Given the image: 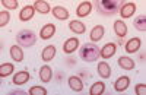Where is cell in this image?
Listing matches in <instances>:
<instances>
[{
    "instance_id": "30",
    "label": "cell",
    "mask_w": 146,
    "mask_h": 95,
    "mask_svg": "<svg viewBox=\"0 0 146 95\" xmlns=\"http://www.w3.org/2000/svg\"><path fill=\"white\" fill-rule=\"evenodd\" d=\"M135 92H136L137 95H145V94H146V85H145V84H137V85L135 86Z\"/></svg>"
},
{
    "instance_id": "19",
    "label": "cell",
    "mask_w": 146,
    "mask_h": 95,
    "mask_svg": "<svg viewBox=\"0 0 146 95\" xmlns=\"http://www.w3.org/2000/svg\"><path fill=\"white\" fill-rule=\"evenodd\" d=\"M51 78H53V70H51V67H50V66H42V67L40 69V79L47 84V82L51 80Z\"/></svg>"
},
{
    "instance_id": "13",
    "label": "cell",
    "mask_w": 146,
    "mask_h": 95,
    "mask_svg": "<svg viewBox=\"0 0 146 95\" xmlns=\"http://www.w3.org/2000/svg\"><path fill=\"white\" fill-rule=\"evenodd\" d=\"M69 29L72 32H75V34H83L85 31H86V25L82 23L80 21H72L69 23Z\"/></svg>"
},
{
    "instance_id": "27",
    "label": "cell",
    "mask_w": 146,
    "mask_h": 95,
    "mask_svg": "<svg viewBox=\"0 0 146 95\" xmlns=\"http://www.w3.org/2000/svg\"><path fill=\"white\" fill-rule=\"evenodd\" d=\"M9 19H10V15H9V12L7 10H2L0 12V27H6L7 23H9Z\"/></svg>"
},
{
    "instance_id": "2",
    "label": "cell",
    "mask_w": 146,
    "mask_h": 95,
    "mask_svg": "<svg viewBox=\"0 0 146 95\" xmlns=\"http://www.w3.org/2000/svg\"><path fill=\"white\" fill-rule=\"evenodd\" d=\"M16 41L19 45L22 47H31L35 44L36 41V35L31 31V29H22L21 32H18L16 35Z\"/></svg>"
},
{
    "instance_id": "3",
    "label": "cell",
    "mask_w": 146,
    "mask_h": 95,
    "mask_svg": "<svg viewBox=\"0 0 146 95\" xmlns=\"http://www.w3.org/2000/svg\"><path fill=\"white\" fill-rule=\"evenodd\" d=\"M98 10L104 15H114L120 10V2H117V0H101L98 3Z\"/></svg>"
},
{
    "instance_id": "31",
    "label": "cell",
    "mask_w": 146,
    "mask_h": 95,
    "mask_svg": "<svg viewBox=\"0 0 146 95\" xmlns=\"http://www.w3.org/2000/svg\"><path fill=\"white\" fill-rule=\"evenodd\" d=\"M9 95H27V92H25V91H18V89H16V91H10Z\"/></svg>"
},
{
    "instance_id": "6",
    "label": "cell",
    "mask_w": 146,
    "mask_h": 95,
    "mask_svg": "<svg viewBox=\"0 0 146 95\" xmlns=\"http://www.w3.org/2000/svg\"><path fill=\"white\" fill-rule=\"evenodd\" d=\"M136 10L135 3H124L123 6H120V16L121 18H131V15Z\"/></svg>"
},
{
    "instance_id": "15",
    "label": "cell",
    "mask_w": 146,
    "mask_h": 95,
    "mask_svg": "<svg viewBox=\"0 0 146 95\" xmlns=\"http://www.w3.org/2000/svg\"><path fill=\"white\" fill-rule=\"evenodd\" d=\"M54 56H56V47H54V45H47V47H44L42 54H41V57H42V60H44V62H50V60H53Z\"/></svg>"
},
{
    "instance_id": "12",
    "label": "cell",
    "mask_w": 146,
    "mask_h": 95,
    "mask_svg": "<svg viewBox=\"0 0 146 95\" xmlns=\"http://www.w3.org/2000/svg\"><path fill=\"white\" fill-rule=\"evenodd\" d=\"M69 86L72 91L75 92H80L83 89V82L78 78V76H70L69 78Z\"/></svg>"
},
{
    "instance_id": "26",
    "label": "cell",
    "mask_w": 146,
    "mask_h": 95,
    "mask_svg": "<svg viewBox=\"0 0 146 95\" xmlns=\"http://www.w3.org/2000/svg\"><path fill=\"white\" fill-rule=\"evenodd\" d=\"M135 28L137 31H142V32L146 31V18L145 16H139L135 19Z\"/></svg>"
},
{
    "instance_id": "20",
    "label": "cell",
    "mask_w": 146,
    "mask_h": 95,
    "mask_svg": "<svg viewBox=\"0 0 146 95\" xmlns=\"http://www.w3.org/2000/svg\"><path fill=\"white\" fill-rule=\"evenodd\" d=\"M34 9L38 10V13H48L50 12V5H48L47 2H44V0H36V2H34Z\"/></svg>"
},
{
    "instance_id": "4",
    "label": "cell",
    "mask_w": 146,
    "mask_h": 95,
    "mask_svg": "<svg viewBox=\"0 0 146 95\" xmlns=\"http://www.w3.org/2000/svg\"><path fill=\"white\" fill-rule=\"evenodd\" d=\"M130 85V78L129 76H120L115 82H114V89L117 92H123L129 88Z\"/></svg>"
},
{
    "instance_id": "28",
    "label": "cell",
    "mask_w": 146,
    "mask_h": 95,
    "mask_svg": "<svg viewBox=\"0 0 146 95\" xmlns=\"http://www.w3.org/2000/svg\"><path fill=\"white\" fill-rule=\"evenodd\" d=\"M29 94L31 95H47V89L42 86H32L29 89Z\"/></svg>"
},
{
    "instance_id": "1",
    "label": "cell",
    "mask_w": 146,
    "mask_h": 95,
    "mask_svg": "<svg viewBox=\"0 0 146 95\" xmlns=\"http://www.w3.org/2000/svg\"><path fill=\"white\" fill-rule=\"evenodd\" d=\"M79 56L85 62H95L100 57V48L92 43H85L79 50Z\"/></svg>"
},
{
    "instance_id": "7",
    "label": "cell",
    "mask_w": 146,
    "mask_h": 95,
    "mask_svg": "<svg viewBox=\"0 0 146 95\" xmlns=\"http://www.w3.org/2000/svg\"><path fill=\"white\" fill-rule=\"evenodd\" d=\"M56 32V25L54 23H47V25L42 27V29L40 31V37L42 40H48V38H51L53 35Z\"/></svg>"
},
{
    "instance_id": "18",
    "label": "cell",
    "mask_w": 146,
    "mask_h": 95,
    "mask_svg": "<svg viewBox=\"0 0 146 95\" xmlns=\"http://www.w3.org/2000/svg\"><path fill=\"white\" fill-rule=\"evenodd\" d=\"M53 15H54V18H57V19H60V21H66L67 18H69V12H67V9H64V7H62V6H56V7H53Z\"/></svg>"
},
{
    "instance_id": "17",
    "label": "cell",
    "mask_w": 146,
    "mask_h": 95,
    "mask_svg": "<svg viewBox=\"0 0 146 95\" xmlns=\"http://www.w3.org/2000/svg\"><path fill=\"white\" fill-rule=\"evenodd\" d=\"M98 75L101 78H104V79L111 76V67H110L108 63H105V62H100L98 63Z\"/></svg>"
},
{
    "instance_id": "24",
    "label": "cell",
    "mask_w": 146,
    "mask_h": 95,
    "mask_svg": "<svg viewBox=\"0 0 146 95\" xmlns=\"http://www.w3.org/2000/svg\"><path fill=\"white\" fill-rule=\"evenodd\" d=\"M104 91H105V84L100 80V82H95V84L91 86L89 94H91V95H101Z\"/></svg>"
},
{
    "instance_id": "23",
    "label": "cell",
    "mask_w": 146,
    "mask_h": 95,
    "mask_svg": "<svg viewBox=\"0 0 146 95\" xmlns=\"http://www.w3.org/2000/svg\"><path fill=\"white\" fill-rule=\"evenodd\" d=\"M104 37V27L102 25H96L91 31V40L92 41H100Z\"/></svg>"
},
{
    "instance_id": "21",
    "label": "cell",
    "mask_w": 146,
    "mask_h": 95,
    "mask_svg": "<svg viewBox=\"0 0 146 95\" xmlns=\"http://www.w3.org/2000/svg\"><path fill=\"white\" fill-rule=\"evenodd\" d=\"M10 57L15 62H22L23 60V51L19 45H12L10 47Z\"/></svg>"
},
{
    "instance_id": "14",
    "label": "cell",
    "mask_w": 146,
    "mask_h": 95,
    "mask_svg": "<svg viewBox=\"0 0 146 95\" xmlns=\"http://www.w3.org/2000/svg\"><path fill=\"white\" fill-rule=\"evenodd\" d=\"M117 62H118V66L124 70H131L135 67V60H131L130 57H126V56H121Z\"/></svg>"
},
{
    "instance_id": "11",
    "label": "cell",
    "mask_w": 146,
    "mask_h": 95,
    "mask_svg": "<svg viewBox=\"0 0 146 95\" xmlns=\"http://www.w3.org/2000/svg\"><path fill=\"white\" fill-rule=\"evenodd\" d=\"M114 32L117 34V37H120V38H123V37H126V34H127V27H126V23L123 22V21H115L114 22Z\"/></svg>"
},
{
    "instance_id": "29",
    "label": "cell",
    "mask_w": 146,
    "mask_h": 95,
    "mask_svg": "<svg viewBox=\"0 0 146 95\" xmlns=\"http://www.w3.org/2000/svg\"><path fill=\"white\" fill-rule=\"evenodd\" d=\"M2 3L7 9H16L18 7V2H16V0H2Z\"/></svg>"
},
{
    "instance_id": "9",
    "label": "cell",
    "mask_w": 146,
    "mask_h": 95,
    "mask_svg": "<svg viewBox=\"0 0 146 95\" xmlns=\"http://www.w3.org/2000/svg\"><path fill=\"white\" fill-rule=\"evenodd\" d=\"M91 9H92V5L89 2H82L76 9V15L79 18H85V16H88L91 13Z\"/></svg>"
},
{
    "instance_id": "5",
    "label": "cell",
    "mask_w": 146,
    "mask_h": 95,
    "mask_svg": "<svg viewBox=\"0 0 146 95\" xmlns=\"http://www.w3.org/2000/svg\"><path fill=\"white\" fill-rule=\"evenodd\" d=\"M115 44L114 43H107L102 48H101V51H100V56L102 57V58H110V57H113L114 54H115Z\"/></svg>"
},
{
    "instance_id": "8",
    "label": "cell",
    "mask_w": 146,
    "mask_h": 95,
    "mask_svg": "<svg viewBox=\"0 0 146 95\" xmlns=\"http://www.w3.org/2000/svg\"><path fill=\"white\" fill-rule=\"evenodd\" d=\"M79 47V40L78 38H69L64 44H63V51L66 54H72L76 48Z\"/></svg>"
},
{
    "instance_id": "16",
    "label": "cell",
    "mask_w": 146,
    "mask_h": 95,
    "mask_svg": "<svg viewBox=\"0 0 146 95\" xmlns=\"http://www.w3.org/2000/svg\"><path fill=\"white\" fill-rule=\"evenodd\" d=\"M140 44H142L140 38H131V40H129L127 44H126V51L127 53H136L140 48Z\"/></svg>"
},
{
    "instance_id": "10",
    "label": "cell",
    "mask_w": 146,
    "mask_h": 95,
    "mask_svg": "<svg viewBox=\"0 0 146 95\" xmlns=\"http://www.w3.org/2000/svg\"><path fill=\"white\" fill-rule=\"evenodd\" d=\"M28 80H29V73L27 70H21V72L15 73V76H13V84L15 85H23V84H27Z\"/></svg>"
},
{
    "instance_id": "25",
    "label": "cell",
    "mask_w": 146,
    "mask_h": 95,
    "mask_svg": "<svg viewBox=\"0 0 146 95\" xmlns=\"http://www.w3.org/2000/svg\"><path fill=\"white\" fill-rule=\"evenodd\" d=\"M12 72H13V64H12V63H5V64L0 66V76H2V78L9 76Z\"/></svg>"
},
{
    "instance_id": "22",
    "label": "cell",
    "mask_w": 146,
    "mask_h": 95,
    "mask_svg": "<svg viewBox=\"0 0 146 95\" xmlns=\"http://www.w3.org/2000/svg\"><path fill=\"white\" fill-rule=\"evenodd\" d=\"M34 6H25L22 10H21V13H19V19L21 21H29L32 16H34Z\"/></svg>"
}]
</instances>
